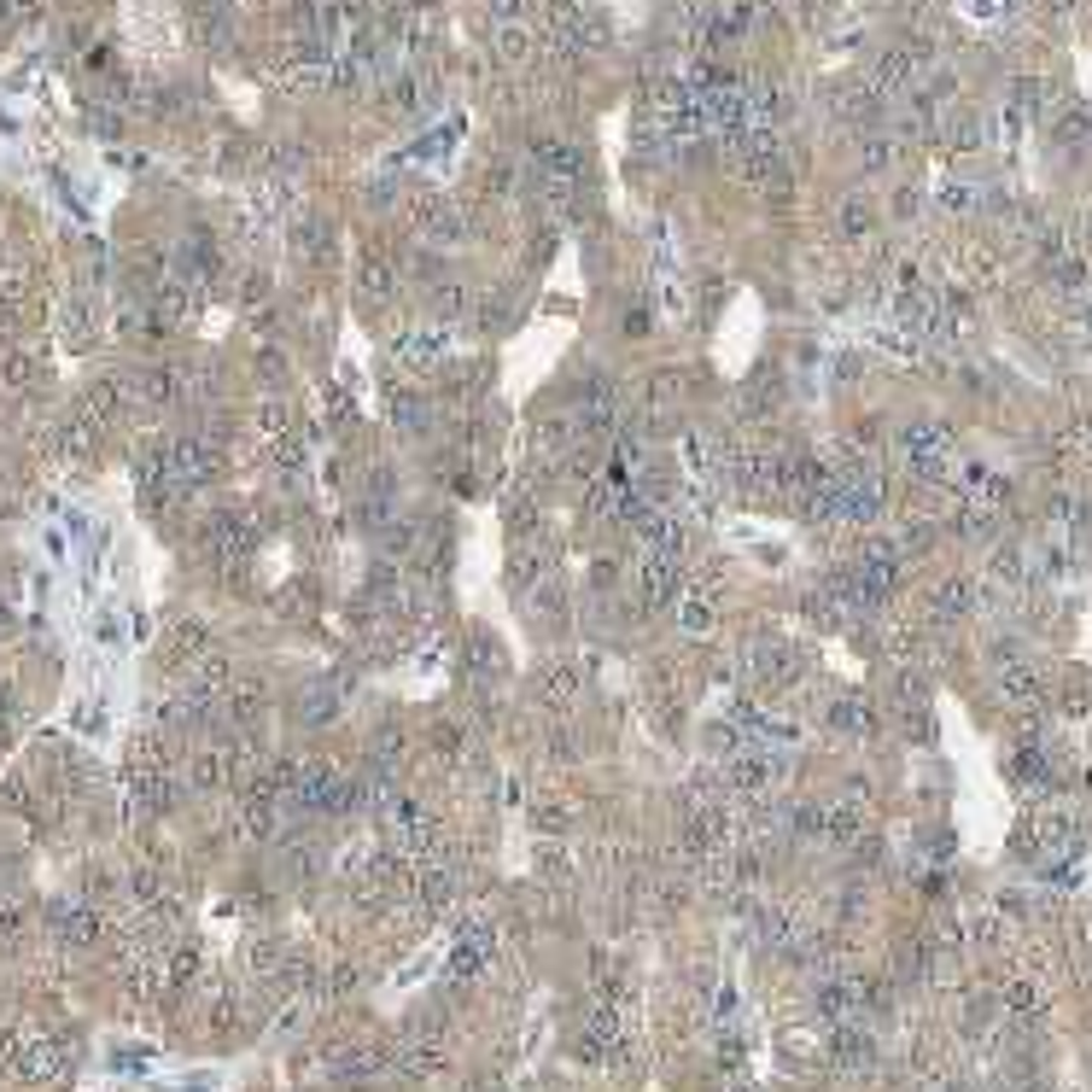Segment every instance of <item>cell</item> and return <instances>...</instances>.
<instances>
[{
	"instance_id": "1",
	"label": "cell",
	"mask_w": 1092,
	"mask_h": 1092,
	"mask_svg": "<svg viewBox=\"0 0 1092 1092\" xmlns=\"http://www.w3.org/2000/svg\"><path fill=\"white\" fill-rule=\"evenodd\" d=\"M637 590H642V608L678 602V596H684V561H678V555H642Z\"/></svg>"
},
{
	"instance_id": "2",
	"label": "cell",
	"mask_w": 1092,
	"mask_h": 1092,
	"mask_svg": "<svg viewBox=\"0 0 1092 1092\" xmlns=\"http://www.w3.org/2000/svg\"><path fill=\"white\" fill-rule=\"evenodd\" d=\"M678 631H684V637H713V631H718V590H713V584L678 596Z\"/></svg>"
},
{
	"instance_id": "3",
	"label": "cell",
	"mask_w": 1092,
	"mask_h": 1092,
	"mask_svg": "<svg viewBox=\"0 0 1092 1092\" xmlns=\"http://www.w3.org/2000/svg\"><path fill=\"white\" fill-rule=\"evenodd\" d=\"M824 730H841V736H877V707L859 702V696H835V702H824Z\"/></svg>"
},
{
	"instance_id": "4",
	"label": "cell",
	"mask_w": 1092,
	"mask_h": 1092,
	"mask_svg": "<svg viewBox=\"0 0 1092 1092\" xmlns=\"http://www.w3.org/2000/svg\"><path fill=\"white\" fill-rule=\"evenodd\" d=\"M450 351V339L439 327H409V333H397V357L409 363V369H439Z\"/></svg>"
},
{
	"instance_id": "5",
	"label": "cell",
	"mask_w": 1092,
	"mask_h": 1092,
	"mask_svg": "<svg viewBox=\"0 0 1092 1092\" xmlns=\"http://www.w3.org/2000/svg\"><path fill=\"white\" fill-rule=\"evenodd\" d=\"M357 293H363L369 304H385V298L397 293V269H391V257L369 252L363 263H357Z\"/></svg>"
},
{
	"instance_id": "6",
	"label": "cell",
	"mask_w": 1092,
	"mask_h": 1092,
	"mask_svg": "<svg viewBox=\"0 0 1092 1092\" xmlns=\"http://www.w3.org/2000/svg\"><path fill=\"white\" fill-rule=\"evenodd\" d=\"M975 608V584L969 578H947V584H935V596H929V614L935 620H964Z\"/></svg>"
},
{
	"instance_id": "7",
	"label": "cell",
	"mask_w": 1092,
	"mask_h": 1092,
	"mask_svg": "<svg viewBox=\"0 0 1092 1092\" xmlns=\"http://www.w3.org/2000/svg\"><path fill=\"white\" fill-rule=\"evenodd\" d=\"M491 53H497L503 64H526L532 53H538V36H532L526 24H497V30H491Z\"/></svg>"
},
{
	"instance_id": "8",
	"label": "cell",
	"mask_w": 1092,
	"mask_h": 1092,
	"mask_svg": "<svg viewBox=\"0 0 1092 1092\" xmlns=\"http://www.w3.org/2000/svg\"><path fill=\"white\" fill-rule=\"evenodd\" d=\"M999 696L1017 707H1034L1046 696V684H1040V672H1028V666H1011V672H999Z\"/></svg>"
},
{
	"instance_id": "9",
	"label": "cell",
	"mask_w": 1092,
	"mask_h": 1092,
	"mask_svg": "<svg viewBox=\"0 0 1092 1092\" xmlns=\"http://www.w3.org/2000/svg\"><path fill=\"white\" fill-rule=\"evenodd\" d=\"M871 228H877V205H871V199H847L841 216H835V234H841V240H865Z\"/></svg>"
},
{
	"instance_id": "10",
	"label": "cell",
	"mask_w": 1092,
	"mask_h": 1092,
	"mask_svg": "<svg viewBox=\"0 0 1092 1092\" xmlns=\"http://www.w3.org/2000/svg\"><path fill=\"white\" fill-rule=\"evenodd\" d=\"M538 578H544V544H520L509 555V584L514 590H532Z\"/></svg>"
},
{
	"instance_id": "11",
	"label": "cell",
	"mask_w": 1092,
	"mask_h": 1092,
	"mask_svg": "<svg viewBox=\"0 0 1092 1092\" xmlns=\"http://www.w3.org/2000/svg\"><path fill=\"white\" fill-rule=\"evenodd\" d=\"M578 696V672L573 666H549L544 678H538V702H549V707H567Z\"/></svg>"
},
{
	"instance_id": "12",
	"label": "cell",
	"mask_w": 1092,
	"mask_h": 1092,
	"mask_svg": "<svg viewBox=\"0 0 1092 1092\" xmlns=\"http://www.w3.org/2000/svg\"><path fill=\"white\" fill-rule=\"evenodd\" d=\"M724 783H730V789H742V795H760V789L771 783V766H766V760H754V754H742V760H730Z\"/></svg>"
},
{
	"instance_id": "13",
	"label": "cell",
	"mask_w": 1092,
	"mask_h": 1092,
	"mask_svg": "<svg viewBox=\"0 0 1092 1092\" xmlns=\"http://www.w3.org/2000/svg\"><path fill=\"white\" fill-rule=\"evenodd\" d=\"M1051 134H1057V146H1087V140H1092V118L1081 112V106H1063V112H1057V124H1051Z\"/></svg>"
},
{
	"instance_id": "14",
	"label": "cell",
	"mask_w": 1092,
	"mask_h": 1092,
	"mask_svg": "<svg viewBox=\"0 0 1092 1092\" xmlns=\"http://www.w3.org/2000/svg\"><path fill=\"white\" fill-rule=\"evenodd\" d=\"M333 713H339V696H333L327 684H310V690L298 696V718H304V724H327Z\"/></svg>"
},
{
	"instance_id": "15",
	"label": "cell",
	"mask_w": 1092,
	"mask_h": 1092,
	"mask_svg": "<svg viewBox=\"0 0 1092 1092\" xmlns=\"http://www.w3.org/2000/svg\"><path fill=\"white\" fill-rule=\"evenodd\" d=\"M263 702H269V696H263L257 678H240V684H234V718H240V724H252L257 713H263Z\"/></svg>"
},
{
	"instance_id": "16",
	"label": "cell",
	"mask_w": 1092,
	"mask_h": 1092,
	"mask_svg": "<svg viewBox=\"0 0 1092 1092\" xmlns=\"http://www.w3.org/2000/svg\"><path fill=\"white\" fill-rule=\"evenodd\" d=\"M859 164L865 170H888L894 164V140L888 134H859Z\"/></svg>"
},
{
	"instance_id": "17",
	"label": "cell",
	"mask_w": 1092,
	"mask_h": 1092,
	"mask_svg": "<svg viewBox=\"0 0 1092 1092\" xmlns=\"http://www.w3.org/2000/svg\"><path fill=\"white\" fill-rule=\"evenodd\" d=\"M385 100H391V106H403V112H415V106H421V82H415L409 70H397V76L385 82Z\"/></svg>"
},
{
	"instance_id": "18",
	"label": "cell",
	"mask_w": 1092,
	"mask_h": 1092,
	"mask_svg": "<svg viewBox=\"0 0 1092 1092\" xmlns=\"http://www.w3.org/2000/svg\"><path fill=\"white\" fill-rule=\"evenodd\" d=\"M433 310H439V321H456L462 310H467V287H456V281L439 287V293H433Z\"/></svg>"
},
{
	"instance_id": "19",
	"label": "cell",
	"mask_w": 1092,
	"mask_h": 1092,
	"mask_svg": "<svg viewBox=\"0 0 1092 1092\" xmlns=\"http://www.w3.org/2000/svg\"><path fill=\"white\" fill-rule=\"evenodd\" d=\"M567 473H573V479H596V473H602V450L578 445L573 456H567Z\"/></svg>"
},
{
	"instance_id": "20",
	"label": "cell",
	"mask_w": 1092,
	"mask_h": 1092,
	"mask_svg": "<svg viewBox=\"0 0 1092 1092\" xmlns=\"http://www.w3.org/2000/svg\"><path fill=\"white\" fill-rule=\"evenodd\" d=\"M509 532H514V538L538 532V503H532V497H514V503H509Z\"/></svg>"
},
{
	"instance_id": "21",
	"label": "cell",
	"mask_w": 1092,
	"mask_h": 1092,
	"mask_svg": "<svg viewBox=\"0 0 1092 1092\" xmlns=\"http://www.w3.org/2000/svg\"><path fill=\"white\" fill-rule=\"evenodd\" d=\"M391 415H397V427H409V433H421V427H427L421 397H391Z\"/></svg>"
},
{
	"instance_id": "22",
	"label": "cell",
	"mask_w": 1092,
	"mask_h": 1092,
	"mask_svg": "<svg viewBox=\"0 0 1092 1092\" xmlns=\"http://www.w3.org/2000/svg\"><path fill=\"white\" fill-rule=\"evenodd\" d=\"M614 578H620V561H608V555H596V561H590V573H584V584H590L596 596H608V584H614Z\"/></svg>"
},
{
	"instance_id": "23",
	"label": "cell",
	"mask_w": 1092,
	"mask_h": 1092,
	"mask_svg": "<svg viewBox=\"0 0 1092 1092\" xmlns=\"http://www.w3.org/2000/svg\"><path fill=\"white\" fill-rule=\"evenodd\" d=\"M684 462H690V467H713V439H702V433H684Z\"/></svg>"
},
{
	"instance_id": "24",
	"label": "cell",
	"mask_w": 1092,
	"mask_h": 1092,
	"mask_svg": "<svg viewBox=\"0 0 1092 1092\" xmlns=\"http://www.w3.org/2000/svg\"><path fill=\"white\" fill-rule=\"evenodd\" d=\"M485 6L497 24H526V12H532V0H485Z\"/></svg>"
},
{
	"instance_id": "25",
	"label": "cell",
	"mask_w": 1092,
	"mask_h": 1092,
	"mask_svg": "<svg viewBox=\"0 0 1092 1092\" xmlns=\"http://www.w3.org/2000/svg\"><path fill=\"white\" fill-rule=\"evenodd\" d=\"M462 742H467L462 724H433V748H439V754H462Z\"/></svg>"
},
{
	"instance_id": "26",
	"label": "cell",
	"mask_w": 1092,
	"mask_h": 1092,
	"mask_svg": "<svg viewBox=\"0 0 1092 1092\" xmlns=\"http://www.w3.org/2000/svg\"><path fill=\"white\" fill-rule=\"evenodd\" d=\"M620 327H626V339H642V333H648V304H626V321H620Z\"/></svg>"
},
{
	"instance_id": "27",
	"label": "cell",
	"mask_w": 1092,
	"mask_h": 1092,
	"mask_svg": "<svg viewBox=\"0 0 1092 1092\" xmlns=\"http://www.w3.org/2000/svg\"><path fill=\"white\" fill-rule=\"evenodd\" d=\"M993 573H999V578H1023V549H999V555H993Z\"/></svg>"
},
{
	"instance_id": "28",
	"label": "cell",
	"mask_w": 1092,
	"mask_h": 1092,
	"mask_svg": "<svg viewBox=\"0 0 1092 1092\" xmlns=\"http://www.w3.org/2000/svg\"><path fill=\"white\" fill-rule=\"evenodd\" d=\"M257 427H269V433H281V427H287V403H275V397H269V403L257 409Z\"/></svg>"
},
{
	"instance_id": "29",
	"label": "cell",
	"mask_w": 1092,
	"mask_h": 1092,
	"mask_svg": "<svg viewBox=\"0 0 1092 1092\" xmlns=\"http://www.w3.org/2000/svg\"><path fill=\"white\" fill-rule=\"evenodd\" d=\"M397 748H403V730H397V724H380V736H375V754H380V760H391Z\"/></svg>"
},
{
	"instance_id": "30",
	"label": "cell",
	"mask_w": 1092,
	"mask_h": 1092,
	"mask_svg": "<svg viewBox=\"0 0 1092 1092\" xmlns=\"http://www.w3.org/2000/svg\"><path fill=\"white\" fill-rule=\"evenodd\" d=\"M953 146H981V124H975V118H959V124H953Z\"/></svg>"
},
{
	"instance_id": "31",
	"label": "cell",
	"mask_w": 1092,
	"mask_h": 1092,
	"mask_svg": "<svg viewBox=\"0 0 1092 1092\" xmlns=\"http://www.w3.org/2000/svg\"><path fill=\"white\" fill-rule=\"evenodd\" d=\"M275 462H281V467H304V445H298V439H281V445H275Z\"/></svg>"
},
{
	"instance_id": "32",
	"label": "cell",
	"mask_w": 1092,
	"mask_h": 1092,
	"mask_svg": "<svg viewBox=\"0 0 1092 1092\" xmlns=\"http://www.w3.org/2000/svg\"><path fill=\"white\" fill-rule=\"evenodd\" d=\"M835 375H841V380H859V375H865L859 351H841V357H835Z\"/></svg>"
},
{
	"instance_id": "33",
	"label": "cell",
	"mask_w": 1092,
	"mask_h": 1092,
	"mask_svg": "<svg viewBox=\"0 0 1092 1092\" xmlns=\"http://www.w3.org/2000/svg\"><path fill=\"white\" fill-rule=\"evenodd\" d=\"M1057 707H1063V713H1087V707H1092V696L1081 690V684H1075V690H1063V702H1057Z\"/></svg>"
},
{
	"instance_id": "34",
	"label": "cell",
	"mask_w": 1092,
	"mask_h": 1092,
	"mask_svg": "<svg viewBox=\"0 0 1092 1092\" xmlns=\"http://www.w3.org/2000/svg\"><path fill=\"white\" fill-rule=\"evenodd\" d=\"M415 281H439V257H433V252L415 257Z\"/></svg>"
},
{
	"instance_id": "35",
	"label": "cell",
	"mask_w": 1092,
	"mask_h": 1092,
	"mask_svg": "<svg viewBox=\"0 0 1092 1092\" xmlns=\"http://www.w3.org/2000/svg\"><path fill=\"white\" fill-rule=\"evenodd\" d=\"M941 205H947V210H964V205H969V188H947V193H941Z\"/></svg>"
},
{
	"instance_id": "36",
	"label": "cell",
	"mask_w": 1092,
	"mask_h": 1092,
	"mask_svg": "<svg viewBox=\"0 0 1092 1092\" xmlns=\"http://www.w3.org/2000/svg\"><path fill=\"white\" fill-rule=\"evenodd\" d=\"M1075 321H1081V327L1092 333V304H1081V310H1075Z\"/></svg>"
}]
</instances>
